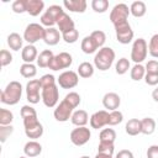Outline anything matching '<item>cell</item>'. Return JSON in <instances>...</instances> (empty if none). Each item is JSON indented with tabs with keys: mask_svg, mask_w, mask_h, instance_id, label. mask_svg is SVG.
Listing matches in <instances>:
<instances>
[{
	"mask_svg": "<svg viewBox=\"0 0 158 158\" xmlns=\"http://www.w3.org/2000/svg\"><path fill=\"white\" fill-rule=\"evenodd\" d=\"M22 95V85L20 81L12 80L10 81L6 88L1 91L0 101L5 105H16Z\"/></svg>",
	"mask_w": 158,
	"mask_h": 158,
	"instance_id": "obj_1",
	"label": "cell"
},
{
	"mask_svg": "<svg viewBox=\"0 0 158 158\" xmlns=\"http://www.w3.org/2000/svg\"><path fill=\"white\" fill-rule=\"evenodd\" d=\"M114 60H115L114 49L111 47H102L96 52V54L94 57V65L99 70L105 72L111 68Z\"/></svg>",
	"mask_w": 158,
	"mask_h": 158,
	"instance_id": "obj_2",
	"label": "cell"
},
{
	"mask_svg": "<svg viewBox=\"0 0 158 158\" xmlns=\"http://www.w3.org/2000/svg\"><path fill=\"white\" fill-rule=\"evenodd\" d=\"M44 27L40 23L32 22L26 26L25 32H23V40L28 42V44H33L40 40H43L44 36Z\"/></svg>",
	"mask_w": 158,
	"mask_h": 158,
	"instance_id": "obj_3",
	"label": "cell"
},
{
	"mask_svg": "<svg viewBox=\"0 0 158 158\" xmlns=\"http://www.w3.org/2000/svg\"><path fill=\"white\" fill-rule=\"evenodd\" d=\"M147 53H148V44H147L146 40L144 38L135 40V42L132 44V49H131V59L136 64H141V62H143L146 59Z\"/></svg>",
	"mask_w": 158,
	"mask_h": 158,
	"instance_id": "obj_4",
	"label": "cell"
},
{
	"mask_svg": "<svg viewBox=\"0 0 158 158\" xmlns=\"http://www.w3.org/2000/svg\"><path fill=\"white\" fill-rule=\"evenodd\" d=\"M42 101L47 107H54L59 100V90L57 84H51L47 86H43L41 90Z\"/></svg>",
	"mask_w": 158,
	"mask_h": 158,
	"instance_id": "obj_5",
	"label": "cell"
},
{
	"mask_svg": "<svg viewBox=\"0 0 158 158\" xmlns=\"http://www.w3.org/2000/svg\"><path fill=\"white\" fill-rule=\"evenodd\" d=\"M63 12H64V11H63L62 6H59V5H51V6L42 14V16H41V23H42L43 26H47V27H53V26L57 23L59 16H60Z\"/></svg>",
	"mask_w": 158,
	"mask_h": 158,
	"instance_id": "obj_6",
	"label": "cell"
},
{
	"mask_svg": "<svg viewBox=\"0 0 158 158\" xmlns=\"http://www.w3.org/2000/svg\"><path fill=\"white\" fill-rule=\"evenodd\" d=\"M128 15H130V9L126 4L122 2L116 4L110 12V21L114 23V26H117L123 22H127Z\"/></svg>",
	"mask_w": 158,
	"mask_h": 158,
	"instance_id": "obj_7",
	"label": "cell"
},
{
	"mask_svg": "<svg viewBox=\"0 0 158 158\" xmlns=\"http://www.w3.org/2000/svg\"><path fill=\"white\" fill-rule=\"evenodd\" d=\"M40 90H42L40 79H32L26 84V98L30 104H37L42 100Z\"/></svg>",
	"mask_w": 158,
	"mask_h": 158,
	"instance_id": "obj_8",
	"label": "cell"
},
{
	"mask_svg": "<svg viewBox=\"0 0 158 158\" xmlns=\"http://www.w3.org/2000/svg\"><path fill=\"white\" fill-rule=\"evenodd\" d=\"M57 83L63 89H73L79 83V75L73 70H65L58 77Z\"/></svg>",
	"mask_w": 158,
	"mask_h": 158,
	"instance_id": "obj_9",
	"label": "cell"
},
{
	"mask_svg": "<svg viewBox=\"0 0 158 158\" xmlns=\"http://www.w3.org/2000/svg\"><path fill=\"white\" fill-rule=\"evenodd\" d=\"M115 32H116V40L122 44H128L133 40V30L131 28L128 21L115 26Z\"/></svg>",
	"mask_w": 158,
	"mask_h": 158,
	"instance_id": "obj_10",
	"label": "cell"
},
{
	"mask_svg": "<svg viewBox=\"0 0 158 158\" xmlns=\"http://www.w3.org/2000/svg\"><path fill=\"white\" fill-rule=\"evenodd\" d=\"M72 56L67 52H60L59 54L54 56L53 59L51 60L49 63V69L52 70H60V69H65V68H69L72 65Z\"/></svg>",
	"mask_w": 158,
	"mask_h": 158,
	"instance_id": "obj_11",
	"label": "cell"
},
{
	"mask_svg": "<svg viewBox=\"0 0 158 158\" xmlns=\"http://www.w3.org/2000/svg\"><path fill=\"white\" fill-rule=\"evenodd\" d=\"M90 137H91L90 130L85 126L77 127L70 132V141L75 146H84L86 142H89Z\"/></svg>",
	"mask_w": 158,
	"mask_h": 158,
	"instance_id": "obj_12",
	"label": "cell"
},
{
	"mask_svg": "<svg viewBox=\"0 0 158 158\" xmlns=\"http://www.w3.org/2000/svg\"><path fill=\"white\" fill-rule=\"evenodd\" d=\"M53 115H54V118H56L57 121H59V122H65V121H68V120L72 117V115H73V107L63 99V100L57 105V107L54 109Z\"/></svg>",
	"mask_w": 158,
	"mask_h": 158,
	"instance_id": "obj_13",
	"label": "cell"
},
{
	"mask_svg": "<svg viewBox=\"0 0 158 158\" xmlns=\"http://www.w3.org/2000/svg\"><path fill=\"white\" fill-rule=\"evenodd\" d=\"M107 121H109V112L106 110L96 111L90 116V126L95 130H99L106 126Z\"/></svg>",
	"mask_w": 158,
	"mask_h": 158,
	"instance_id": "obj_14",
	"label": "cell"
},
{
	"mask_svg": "<svg viewBox=\"0 0 158 158\" xmlns=\"http://www.w3.org/2000/svg\"><path fill=\"white\" fill-rule=\"evenodd\" d=\"M121 104V99L118 96V94L116 93H106L102 98V105L105 109L110 110V111H115L118 109Z\"/></svg>",
	"mask_w": 158,
	"mask_h": 158,
	"instance_id": "obj_15",
	"label": "cell"
},
{
	"mask_svg": "<svg viewBox=\"0 0 158 158\" xmlns=\"http://www.w3.org/2000/svg\"><path fill=\"white\" fill-rule=\"evenodd\" d=\"M21 117L23 120V126H27L38 121L36 110L30 105H23L21 107Z\"/></svg>",
	"mask_w": 158,
	"mask_h": 158,
	"instance_id": "obj_16",
	"label": "cell"
},
{
	"mask_svg": "<svg viewBox=\"0 0 158 158\" xmlns=\"http://www.w3.org/2000/svg\"><path fill=\"white\" fill-rule=\"evenodd\" d=\"M62 35L59 32V30L54 28V27H47L44 30V36H43V41L48 46H56L59 40H60Z\"/></svg>",
	"mask_w": 158,
	"mask_h": 158,
	"instance_id": "obj_17",
	"label": "cell"
},
{
	"mask_svg": "<svg viewBox=\"0 0 158 158\" xmlns=\"http://www.w3.org/2000/svg\"><path fill=\"white\" fill-rule=\"evenodd\" d=\"M63 5L67 10L72 12H80V14H83L88 6L85 0H64Z\"/></svg>",
	"mask_w": 158,
	"mask_h": 158,
	"instance_id": "obj_18",
	"label": "cell"
},
{
	"mask_svg": "<svg viewBox=\"0 0 158 158\" xmlns=\"http://www.w3.org/2000/svg\"><path fill=\"white\" fill-rule=\"evenodd\" d=\"M57 25H58V30H59L60 33H64V32H67V31H70V30L75 28V27H74V21H73V19H72L67 12H63V14L59 16V19H58V21H57Z\"/></svg>",
	"mask_w": 158,
	"mask_h": 158,
	"instance_id": "obj_19",
	"label": "cell"
},
{
	"mask_svg": "<svg viewBox=\"0 0 158 158\" xmlns=\"http://www.w3.org/2000/svg\"><path fill=\"white\" fill-rule=\"evenodd\" d=\"M25 133L28 138H32L33 141L40 138L42 135H43V126L40 121L35 122V123H31L28 126H25Z\"/></svg>",
	"mask_w": 158,
	"mask_h": 158,
	"instance_id": "obj_20",
	"label": "cell"
},
{
	"mask_svg": "<svg viewBox=\"0 0 158 158\" xmlns=\"http://www.w3.org/2000/svg\"><path fill=\"white\" fill-rule=\"evenodd\" d=\"M21 58L25 63H32L33 60H37V58H38L37 48L33 44L25 46L22 48V52H21Z\"/></svg>",
	"mask_w": 158,
	"mask_h": 158,
	"instance_id": "obj_21",
	"label": "cell"
},
{
	"mask_svg": "<svg viewBox=\"0 0 158 158\" xmlns=\"http://www.w3.org/2000/svg\"><path fill=\"white\" fill-rule=\"evenodd\" d=\"M44 9V2L42 0H27L26 12L31 16H38Z\"/></svg>",
	"mask_w": 158,
	"mask_h": 158,
	"instance_id": "obj_22",
	"label": "cell"
},
{
	"mask_svg": "<svg viewBox=\"0 0 158 158\" xmlns=\"http://www.w3.org/2000/svg\"><path fill=\"white\" fill-rule=\"evenodd\" d=\"M70 121L73 125H75L77 127H83L88 123L89 121V115L85 110H77L73 112L72 117H70Z\"/></svg>",
	"mask_w": 158,
	"mask_h": 158,
	"instance_id": "obj_23",
	"label": "cell"
},
{
	"mask_svg": "<svg viewBox=\"0 0 158 158\" xmlns=\"http://www.w3.org/2000/svg\"><path fill=\"white\" fill-rule=\"evenodd\" d=\"M41 152H42V146L37 141H28L23 147V153L30 158L40 156Z\"/></svg>",
	"mask_w": 158,
	"mask_h": 158,
	"instance_id": "obj_24",
	"label": "cell"
},
{
	"mask_svg": "<svg viewBox=\"0 0 158 158\" xmlns=\"http://www.w3.org/2000/svg\"><path fill=\"white\" fill-rule=\"evenodd\" d=\"M81 51L85 53V54H91V53H95L98 51V46L95 43V41L93 40L91 36H85L83 40H81Z\"/></svg>",
	"mask_w": 158,
	"mask_h": 158,
	"instance_id": "obj_25",
	"label": "cell"
},
{
	"mask_svg": "<svg viewBox=\"0 0 158 158\" xmlns=\"http://www.w3.org/2000/svg\"><path fill=\"white\" fill-rule=\"evenodd\" d=\"M54 54L51 49H44L42 51L40 54H38V58H37V65L40 68H48L49 67V63L51 60L53 59Z\"/></svg>",
	"mask_w": 158,
	"mask_h": 158,
	"instance_id": "obj_26",
	"label": "cell"
},
{
	"mask_svg": "<svg viewBox=\"0 0 158 158\" xmlns=\"http://www.w3.org/2000/svg\"><path fill=\"white\" fill-rule=\"evenodd\" d=\"M125 131L128 136H137L138 133H141V120L138 118L128 120L125 126Z\"/></svg>",
	"mask_w": 158,
	"mask_h": 158,
	"instance_id": "obj_27",
	"label": "cell"
},
{
	"mask_svg": "<svg viewBox=\"0 0 158 158\" xmlns=\"http://www.w3.org/2000/svg\"><path fill=\"white\" fill-rule=\"evenodd\" d=\"M22 42H23V38L16 32H12L7 36V46L12 51H20L22 48Z\"/></svg>",
	"mask_w": 158,
	"mask_h": 158,
	"instance_id": "obj_28",
	"label": "cell"
},
{
	"mask_svg": "<svg viewBox=\"0 0 158 158\" xmlns=\"http://www.w3.org/2000/svg\"><path fill=\"white\" fill-rule=\"evenodd\" d=\"M147 11V6L143 1H133L130 6V14H132L135 17H142L144 16Z\"/></svg>",
	"mask_w": 158,
	"mask_h": 158,
	"instance_id": "obj_29",
	"label": "cell"
},
{
	"mask_svg": "<svg viewBox=\"0 0 158 158\" xmlns=\"http://www.w3.org/2000/svg\"><path fill=\"white\" fill-rule=\"evenodd\" d=\"M156 131V121L152 117H144L141 120V133L152 135Z\"/></svg>",
	"mask_w": 158,
	"mask_h": 158,
	"instance_id": "obj_30",
	"label": "cell"
},
{
	"mask_svg": "<svg viewBox=\"0 0 158 158\" xmlns=\"http://www.w3.org/2000/svg\"><path fill=\"white\" fill-rule=\"evenodd\" d=\"M94 74V65L89 62H83L78 67V75L81 78H90Z\"/></svg>",
	"mask_w": 158,
	"mask_h": 158,
	"instance_id": "obj_31",
	"label": "cell"
},
{
	"mask_svg": "<svg viewBox=\"0 0 158 158\" xmlns=\"http://www.w3.org/2000/svg\"><path fill=\"white\" fill-rule=\"evenodd\" d=\"M20 73L23 78H33L37 74V68L32 63H23L20 67Z\"/></svg>",
	"mask_w": 158,
	"mask_h": 158,
	"instance_id": "obj_32",
	"label": "cell"
},
{
	"mask_svg": "<svg viewBox=\"0 0 158 158\" xmlns=\"http://www.w3.org/2000/svg\"><path fill=\"white\" fill-rule=\"evenodd\" d=\"M100 142H105V143H114L116 139V132L112 128H104L100 132Z\"/></svg>",
	"mask_w": 158,
	"mask_h": 158,
	"instance_id": "obj_33",
	"label": "cell"
},
{
	"mask_svg": "<svg viewBox=\"0 0 158 158\" xmlns=\"http://www.w3.org/2000/svg\"><path fill=\"white\" fill-rule=\"evenodd\" d=\"M146 75V68L142 64H135L131 69V79L135 81H139Z\"/></svg>",
	"mask_w": 158,
	"mask_h": 158,
	"instance_id": "obj_34",
	"label": "cell"
},
{
	"mask_svg": "<svg viewBox=\"0 0 158 158\" xmlns=\"http://www.w3.org/2000/svg\"><path fill=\"white\" fill-rule=\"evenodd\" d=\"M128 69H130V60H128L127 58H125V57L120 58V59L117 60L116 65H115V70H116V73H117L118 75H122V74L127 73Z\"/></svg>",
	"mask_w": 158,
	"mask_h": 158,
	"instance_id": "obj_35",
	"label": "cell"
},
{
	"mask_svg": "<svg viewBox=\"0 0 158 158\" xmlns=\"http://www.w3.org/2000/svg\"><path fill=\"white\" fill-rule=\"evenodd\" d=\"M91 7L95 12L104 14L109 9V1L107 0H93L91 1Z\"/></svg>",
	"mask_w": 158,
	"mask_h": 158,
	"instance_id": "obj_36",
	"label": "cell"
},
{
	"mask_svg": "<svg viewBox=\"0 0 158 158\" xmlns=\"http://www.w3.org/2000/svg\"><path fill=\"white\" fill-rule=\"evenodd\" d=\"M123 120V115L121 111L118 110H115V111H110L109 112V121H107V125L109 126H116L118 123H121Z\"/></svg>",
	"mask_w": 158,
	"mask_h": 158,
	"instance_id": "obj_37",
	"label": "cell"
},
{
	"mask_svg": "<svg viewBox=\"0 0 158 158\" xmlns=\"http://www.w3.org/2000/svg\"><path fill=\"white\" fill-rule=\"evenodd\" d=\"M14 120V115L10 110L7 109H0V125L1 126H7L11 125Z\"/></svg>",
	"mask_w": 158,
	"mask_h": 158,
	"instance_id": "obj_38",
	"label": "cell"
},
{
	"mask_svg": "<svg viewBox=\"0 0 158 158\" xmlns=\"http://www.w3.org/2000/svg\"><path fill=\"white\" fill-rule=\"evenodd\" d=\"M90 36L93 37V40L95 41V43H96V46H98L99 48H102V47H104L105 41H106V35H105L104 31H101V30L93 31Z\"/></svg>",
	"mask_w": 158,
	"mask_h": 158,
	"instance_id": "obj_39",
	"label": "cell"
},
{
	"mask_svg": "<svg viewBox=\"0 0 158 158\" xmlns=\"http://www.w3.org/2000/svg\"><path fill=\"white\" fill-rule=\"evenodd\" d=\"M148 52L152 57L158 58V33H156L151 37L149 44H148Z\"/></svg>",
	"mask_w": 158,
	"mask_h": 158,
	"instance_id": "obj_40",
	"label": "cell"
},
{
	"mask_svg": "<svg viewBox=\"0 0 158 158\" xmlns=\"http://www.w3.org/2000/svg\"><path fill=\"white\" fill-rule=\"evenodd\" d=\"M64 100H65L73 109H75V107L80 104V95H79L78 93H75V91H70V93H68V94L65 95Z\"/></svg>",
	"mask_w": 158,
	"mask_h": 158,
	"instance_id": "obj_41",
	"label": "cell"
},
{
	"mask_svg": "<svg viewBox=\"0 0 158 158\" xmlns=\"http://www.w3.org/2000/svg\"><path fill=\"white\" fill-rule=\"evenodd\" d=\"M78 37H79V32H78V30H75V28L62 33V38H63L64 42H67V43H75V42L78 41Z\"/></svg>",
	"mask_w": 158,
	"mask_h": 158,
	"instance_id": "obj_42",
	"label": "cell"
},
{
	"mask_svg": "<svg viewBox=\"0 0 158 158\" xmlns=\"http://www.w3.org/2000/svg\"><path fill=\"white\" fill-rule=\"evenodd\" d=\"M26 4H27V0H15L11 5L12 7V11L15 14H23L26 12Z\"/></svg>",
	"mask_w": 158,
	"mask_h": 158,
	"instance_id": "obj_43",
	"label": "cell"
},
{
	"mask_svg": "<svg viewBox=\"0 0 158 158\" xmlns=\"http://www.w3.org/2000/svg\"><path fill=\"white\" fill-rule=\"evenodd\" d=\"M114 143H105V142H100L98 146V153H104V154H114Z\"/></svg>",
	"mask_w": 158,
	"mask_h": 158,
	"instance_id": "obj_44",
	"label": "cell"
},
{
	"mask_svg": "<svg viewBox=\"0 0 158 158\" xmlns=\"http://www.w3.org/2000/svg\"><path fill=\"white\" fill-rule=\"evenodd\" d=\"M12 132H14V127L11 125H7V126L0 125V141H1V143H5V141L10 137V135Z\"/></svg>",
	"mask_w": 158,
	"mask_h": 158,
	"instance_id": "obj_45",
	"label": "cell"
},
{
	"mask_svg": "<svg viewBox=\"0 0 158 158\" xmlns=\"http://www.w3.org/2000/svg\"><path fill=\"white\" fill-rule=\"evenodd\" d=\"M12 62V54L7 49H1L0 52V64L1 67H6Z\"/></svg>",
	"mask_w": 158,
	"mask_h": 158,
	"instance_id": "obj_46",
	"label": "cell"
},
{
	"mask_svg": "<svg viewBox=\"0 0 158 158\" xmlns=\"http://www.w3.org/2000/svg\"><path fill=\"white\" fill-rule=\"evenodd\" d=\"M146 73H149V74H158V60H148L147 64H146Z\"/></svg>",
	"mask_w": 158,
	"mask_h": 158,
	"instance_id": "obj_47",
	"label": "cell"
},
{
	"mask_svg": "<svg viewBox=\"0 0 158 158\" xmlns=\"http://www.w3.org/2000/svg\"><path fill=\"white\" fill-rule=\"evenodd\" d=\"M40 83H41V86H47V85H51V84H56V78L52 75V74H44L41 77L40 79Z\"/></svg>",
	"mask_w": 158,
	"mask_h": 158,
	"instance_id": "obj_48",
	"label": "cell"
},
{
	"mask_svg": "<svg viewBox=\"0 0 158 158\" xmlns=\"http://www.w3.org/2000/svg\"><path fill=\"white\" fill-rule=\"evenodd\" d=\"M144 81L147 85H151V86H154L158 84V74H149V73H146L144 75Z\"/></svg>",
	"mask_w": 158,
	"mask_h": 158,
	"instance_id": "obj_49",
	"label": "cell"
},
{
	"mask_svg": "<svg viewBox=\"0 0 158 158\" xmlns=\"http://www.w3.org/2000/svg\"><path fill=\"white\" fill-rule=\"evenodd\" d=\"M147 158H158V146L152 144L147 149Z\"/></svg>",
	"mask_w": 158,
	"mask_h": 158,
	"instance_id": "obj_50",
	"label": "cell"
},
{
	"mask_svg": "<svg viewBox=\"0 0 158 158\" xmlns=\"http://www.w3.org/2000/svg\"><path fill=\"white\" fill-rule=\"evenodd\" d=\"M115 158H135V157H133V153L131 151H128V149H121V151H118V153L116 154Z\"/></svg>",
	"mask_w": 158,
	"mask_h": 158,
	"instance_id": "obj_51",
	"label": "cell"
},
{
	"mask_svg": "<svg viewBox=\"0 0 158 158\" xmlns=\"http://www.w3.org/2000/svg\"><path fill=\"white\" fill-rule=\"evenodd\" d=\"M152 98H153V100H154V101H157V102H158V88H156V89L152 91Z\"/></svg>",
	"mask_w": 158,
	"mask_h": 158,
	"instance_id": "obj_52",
	"label": "cell"
},
{
	"mask_svg": "<svg viewBox=\"0 0 158 158\" xmlns=\"http://www.w3.org/2000/svg\"><path fill=\"white\" fill-rule=\"evenodd\" d=\"M95 158H112V156H110V154H104V153H96Z\"/></svg>",
	"mask_w": 158,
	"mask_h": 158,
	"instance_id": "obj_53",
	"label": "cell"
},
{
	"mask_svg": "<svg viewBox=\"0 0 158 158\" xmlns=\"http://www.w3.org/2000/svg\"><path fill=\"white\" fill-rule=\"evenodd\" d=\"M80 158H90V157H88V156H83V157H80Z\"/></svg>",
	"mask_w": 158,
	"mask_h": 158,
	"instance_id": "obj_54",
	"label": "cell"
},
{
	"mask_svg": "<svg viewBox=\"0 0 158 158\" xmlns=\"http://www.w3.org/2000/svg\"><path fill=\"white\" fill-rule=\"evenodd\" d=\"M20 158H26V157H20Z\"/></svg>",
	"mask_w": 158,
	"mask_h": 158,
	"instance_id": "obj_55",
	"label": "cell"
}]
</instances>
